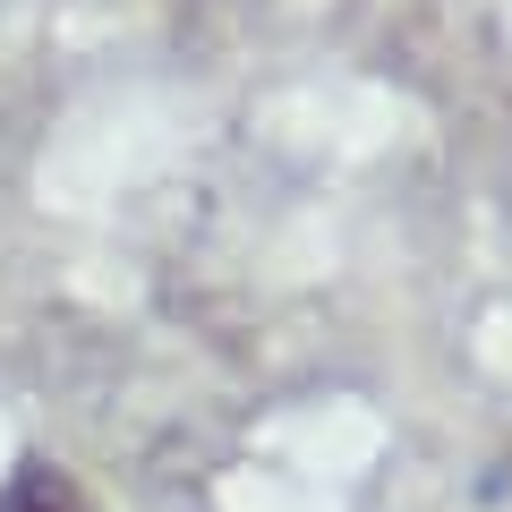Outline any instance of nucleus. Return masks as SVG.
<instances>
[{"label": "nucleus", "mask_w": 512, "mask_h": 512, "mask_svg": "<svg viewBox=\"0 0 512 512\" xmlns=\"http://www.w3.org/2000/svg\"><path fill=\"white\" fill-rule=\"evenodd\" d=\"M0 512H94V504L60 461H18V470L0 478Z\"/></svg>", "instance_id": "f257e3e1"}]
</instances>
